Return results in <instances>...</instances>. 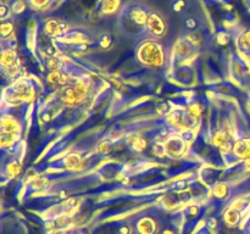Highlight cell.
<instances>
[{"label": "cell", "instance_id": "obj_23", "mask_svg": "<svg viewBox=\"0 0 250 234\" xmlns=\"http://www.w3.org/2000/svg\"><path fill=\"white\" fill-rule=\"evenodd\" d=\"M51 234H67V233H66V232H63V231H55L54 233H51Z\"/></svg>", "mask_w": 250, "mask_h": 234}, {"label": "cell", "instance_id": "obj_9", "mask_svg": "<svg viewBox=\"0 0 250 234\" xmlns=\"http://www.w3.org/2000/svg\"><path fill=\"white\" fill-rule=\"evenodd\" d=\"M27 6H28L27 0H11V2H10V9L14 15L23 14L27 10Z\"/></svg>", "mask_w": 250, "mask_h": 234}, {"label": "cell", "instance_id": "obj_18", "mask_svg": "<svg viewBox=\"0 0 250 234\" xmlns=\"http://www.w3.org/2000/svg\"><path fill=\"white\" fill-rule=\"evenodd\" d=\"M11 14L12 11L10 9V5H6L5 2H2L1 6H0V19H1V21H6L7 19H10Z\"/></svg>", "mask_w": 250, "mask_h": 234}, {"label": "cell", "instance_id": "obj_7", "mask_svg": "<svg viewBox=\"0 0 250 234\" xmlns=\"http://www.w3.org/2000/svg\"><path fill=\"white\" fill-rule=\"evenodd\" d=\"M122 0H100V11L104 15H114L121 10Z\"/></svg>", "mask_w": 250, "mask_h": 234}, {"label": "cell", "instance_id": "obj_21", "mask_svg": "<svg viewBox=\"0 0 250 234\" xmlns=\"http://www.w3.org/2000/svg\"><path fill=\"white\" fill-rule=\"evenodd\" d=\"M133 148L137 149V150H143L146 148V141L142 138H137L133 143Z\"/></svg>", "mask_w": 250, "mask_h": 234}, {"label": "cell", "instance_id": "obj_15", "mask_svg": "<svg viewBox=\"0 0 250 234\" xmlns=\"http://www.w3.org/2000/svg\"><path fill=\"white\" fill-rule=\"evenodd\" d=\"M28 1V6L33 10H41L44 9L45 6H48L49 2L51 0H27Z\"/></svg>", "mask_w": 250, "mask_h": 234}, {"label": "cell", "instance_id": "obj_1", "mask_svg": "<svg viewBox=\"0 0 250 234\" xmlns=\"http://www.w3.org/2000/svg\"><path fill=\"white\" fill-rule=\"evenodd\" d=\"M150 10L146 5L138 1L127 2L120 10L117 26L125 37L131 39L143 38L148 34V20Z\"/></svg>", "mask_w": 250, "mask_h": 234}, {"label": "cell", "instance_id": "obj_20", "mask_svg": "<svg viewBox=\"0 0 250 234\" xmlns=\"http://www.w3.org/2000/svg\"><path fill=\"white\" fill-rule=\"evenodd\" d=\"M226 187H225L224 184H220V185H217L216 188H215V190H214V193H215V195H216V196H219V197H222V196H225V195H226Z\"/></svg>", "mask_w": 250, "mask_h": 234}, {"label": "cell", "instance_id": "obj_11", "mask_svg": "<svg viewBox=\"0 0 250 234\" xmlns=\"http://www.w3.org/2000/svg\"><path fill=\"white\" fill-rule=\"evenodd\" d=\"M236 153L241 157L250 158V141H239L236 146Z\"/></svg>", "mask_w": 250, "mask_h": 234}, {"label": "cell", "instance_id": "obj_6", "mask_svg": "<svg viewBox=\"0 0 250 234\" xmlns=\"http://www.w3.org/2000/svg\"><path fill=\"white\" fill-rule=\"evenodd\" d=\"M136 232L138 234H155L158 226L151 217H143L136 224Z\"/></svg>", "mask_w": 250, "mask_h": 234}, {"label": "cell", "instance_id": "obj_17", "mask_svg": "<svg viewBox=\"0 0 250 234\" xmlns=\"http://www.w3.org/2000/svg\"><path fill=\"white\" fill-rule=\"evenodd\" d=\"M185 27L187 28V31L195 32L198 28V20L195 17H187L185 20Z\"/></svg>", "mask_w": 250, "mask_h": 234}, {"label": "cell", "instance_id": "obj_26", "mask_svg": "<svg viewBox=\"0 0 250 234\" xmlns=\"http://www.w3.org/2000/svg\"><path fill=\"white\" fill-rule=\"evenodd\" d=\"M217 1H222V0H217Z\"/></svg>", "mask_w": 250, "mask_h": 234}, {"label": "cell", "instance_id": "obj_24", "mask_svg": "<svg viewBox=\"0 0 250 234\" xmlns=\"http://www.w3.org/2000/svg\"><path fill=\"white\" fill-rule=\"evenodd\" d=\"M198 234H210V233H209V232H208V231H205V229H204V231L199 232V233H198Z\"/></svg>", "mask_w": 250, "mask_h": 234}, {"label": "cell", "instance_id": "obj_5", "mask_svg": "<svg viewBox=\"0 0 250 234\" xmlns=\"http://www.w3.org/2000/svg\"><path fill=\"white\" fill-rule=\"evenodd\" d=\"M63 41L66 43H73V44H81V43H87L89 41V36H88L85 32H83L82 29H70L67 33L63 37H61Z\"/></svg>", "mask_w": 250, "mask_h": 234}, {"label": "cell", "instance_id": "obj_3", "mask_svg": "<svg viewBox=\"0 0 250 234\" xmlns=\"http://www.w3.org/2000/svg\"><path fill=\"white\" fill-rule=\"evenodd\" d=\"M146 29H148V34L150 36L155 37V38H164L167 33V24H166L165 19L159 12L151 11L149 15Z\"/></svg>", "mask_w": 250, "mask_h": 234}, {"label": "cell", "instance_id": "obj_25", "mask_svg": "<svg viewBox=\"0 0 250 234\" xmlns=\"http://www.w3.org/2000/svg\"><path fill=\"white\" fill-rule=\"evenodd\" d=\"M163 234H173V232H171V231H165Z\"/></svg>", "mask_w": 250, "mask_h": 234}, {"label": "cell", "instance_id": "obj_2", "mask_svg": "<svg viewBox=\"0 0 250 234\" xmlns=\"http://www.w3.org/2000/svg\"><path fill=\"white\" fill-rule=\"evenodd\" d=\"M137 56L142 63L151 67H160L165 61L164 48L156 40H144L138 46Z\"/></svg>", "mask_w": 250, "mask_h": 234}, {"label": "cell", "instance_id": "obj_13", "mask_svg": "<svg viewBox=\"0 0 250 234\" xmlns=\"http://www.w3.org/2000/svg\"><path fill=\"white\" fill-rule=\"evenodd\" d=\"M16 61V55H15V53L12 50H2V54H1V62L2 65H12V63Z\"/></svg>", "mask_w": 250, "mask_h": 234}, {"label": "cell", "instance_id": "obj_12", "mask_svg": "<svg viewBox=\"0 0 250 234\" xmlns=\"http://www.w3.org/2000/svg\"><path fill=\"white\" fill-rule=\"evenodd\" d=\"M97 41H98V45H99L100 48L106 50V49H109L110 46L112 45V37L110 36L109 33H102L99 34V37H98Z\"/></svg>", "mask_w": 250, "mask_h": 234}, {"label": "cell", "instance_id": "obj_19", "mask_svg": "<svg viewBox=\"0 0 250 234\" xmlns=\"http://www.w3.org/2000/svg\"><path fill=\"white\" fill-rule=\"evenodd\" d=\"M171 7L176 14H182L186 10V1L185 0H173Z\"/></svg>", "mask_w": 250, "mask_h": 234}, {"label": "cell", "instance_id": "obj_22", "mask_svg": "<svg viewBox=\"0 0 250 234\" xmlns=\"http://www.w3.org/2000/svg\"><path fill=\"white\" fill-rule=\"evenodd\" d=\"M229 34L225 33V32H221V33L217 34V41H219L220 44H226L227 41H229Z\"/></svg>", "mask_w": 250, "mask_h": 234}, {"label": "cell", "instance_id": "obj_16", "mask_svg": "<svg viewBox=\"0 0 250 234\" xmlns=\"http://www.w3.org/2000/svg\"><path fill=\"white\" fill-rule=\"evenodd\" d=\"M239 45L243 50H250V31L244 32L241 37H239Z\"/></svg>", "mask_w": 250, "mask_h": 234}, {"label": "cell", "instance_id": "obj_10", "mask_svg": "<svg viewBox=\"0 0 250 234\" xmlns=\"http://www.w3.org/2000/svg\"><path fill=\"white\" fill-rule=\"evenodd\" d=\"M239 218H241V214H239V212L234 209L229 210L224 216V219L227 223V226H236L239 222Z\"/></svg>", "mask_w": 250, "mask_h": 234}, {"label": "cell", "instance_id": "obj_8", "mask_svg": "<svg viewBox=\"0 0 250 234\" xmlns=\"http://www.w3.org/2000/svg\"><path fill=\"white\" fill-rule=\"evenodd\" d=\"M166 151H167L170 155L172 156H177L182 153L183 150V143L181 139L178 138H173V139H168V141L166 143Z\"/></svg>", "mask_w": 250, "mask_h": 234}, {"label": "cell", "instance_id": "obj_4", "mask_svg": "<svg viewBox=\"0 0 250 234\" xmlns=\"http://www.w3.org/2000/svg\"><path fill=\"white\" fill-rule=\"evenodd\" d=\"M44 33L50 38H61L70 31V26L61 19H48L44 23Z\"/></svg>", "mask_w": 250, "mask_h": 234}, {"label": "cell", "instance_id": "obj_14", "mask_svg": "<svg viewBox=\"0 0 250 234\" xmlns=\"http://www.w3.org/2000/svg\"><path fill=\"white\" fill-rule=\"evenodd\" d=\"M14 32V23L11 21H2L1 22V29H0V33H1V38L5 39L7 37H10V34Z\"/></svg>", "mask_w": 250, "mask_h": 234}]
</instances>
